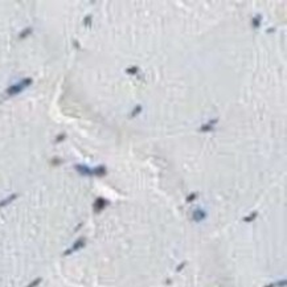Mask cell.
Here are the masks:
<instances>
[{
  "label": "cell",
  "mask_w": 287,
  "mask_h": 287,
  "mask_svg": "<svg viewBox=\"0 0 287 287\" xmlns=\"http://www.w3.org/2000/svg\"><path fill=\"white\" fill-rule=\"evenodd\" d=\"M32 32H33V29H32L31 27H28V28H25V29H24V31L20 33V35H19V38H21V40H23V38L28 37V36L31 35Z\"/></svg>",
  "instance_id": "cell-8"
},
{
  "label": "cell",
  "mask_w": 287,
  "mask_h": 287,
  "mask_svg": "<svg viewBox=\"0 0 287 287\" xmlns=\"http://www.w3.org/2000/svg\"><path fill=\"white\" fill-rule=\"evenodd\" d=\"M207 212H205L203 208H197V209L193 210V214H192V218H193V221L196 222H201V221H204L205 218H207Z\"/></svg>",
  "instance_id": "cell-3"
},
{
  "label": "cell",
  "mask_w": 287,
  "mask_h": 287,
  "mask_svg": "<svg viewBox=\"0 0 287 287\" xmlns=\"http://www.w3.org/2000/svg\"><path fill=\"white\" fill-rule=\"evenodd\" d=\"M109 205V201L105 200L103 197H98L97 200L94 201V205H93V208H94V212L95 213H99L102 212V210L105 209V208Z\"/></svg>",
  "instance_id": "cell-2"
},
{
  "label": "cell",
  "mask_w": 287,
  "mask_h": 287,
  "mask_svg": "<svg viewBox=\"0 0 287 287\" xmlns=\"http://www.w3.org/2000/svg\"><path fill=\"white\" fill-rule=\"evenodd\" d=\"M217 122H218V119H212V121H210L209 123L203 124V126L200 127V131H201V132H209V131H212L213 127H214V124L217 123Z\"/></svg>",
  "instance_id": "cell-7"
},
{
  "label": "cell",
  "mask_w": 287,
  "mask_h": 287,
  "mask_svg": "<svg viewBox=\"0 0 287 287\" xmlns=\"http://www.w3.org/2000/svg\"><path fill=\"white\" fill-rule=\"evenodd\" d=\"M261 23H262V19H261V16L259 15H257L256 17H253V28H259V25H261Z\"/></svg>",
  "instance_id": "cell-10"
},
{
  "label": "cell",
  "mask_w": 287,
  "mask_h": 287,
  "mask_svg": "<svg viewBox=\"0 0 287 287\" xmlns=\"http://www.w3.org/2000/svg\"><path fill=\"white\" fill-rule=\"evenodd\" d=\"M257 217H258V212H256V210H254V212H253L251 214L246 216V217L244 218V221H245V222H251V221H254V220H256Z\"/></svg>",
  "instance_id": "cell-9"
},
{
  "label": "cell",
  "mask_w": 287,
  "mask_h": 287,
  "mask_svg": "<svg viewBox=\"0 0 287 287\" xmlns=\"http://www.w3.org/2000/svg\"><path fill=\"white\" fill-rule=\"evenodd\" d=\"M185 265H187V262H185V261H184V262H181V263L177 266V269H176V271H177V273H180L181 270H183L184 267H185Z\"/></svg>",
  "instance_id": "cell-16"
},
{
  "label": "cell",
  "mask_w": 287,
  "mask_h": 287,
  "mask_svg": "<svg viewBox=\"0 0 287 287\" xmlns=\"http://www.w3.org/2000/svg\"><path fill=\"white\" fill-rule=\"evenodd\" d=\"M32 85V78H24L21 80L20 82H17L16 85H12L7 89V94L8 95H16V94H20L24 89H27L28 86Z\"/></svg>",
  "instance_id": "cell-1"
},
{
  "label": "cell",
  "mask_w": 287,
  "mask_h": 287,
  "mask_svg": "<svg viewBox=\"0 0 287 287\" xmlns=\"http://www.w3.org/2000/svg\"><path fill=\"white\" fill-rule=\"evenodd\" d=\"M40 282H41V278H37V279H35V281L32 282V283L29 284L28 287H36V286H37V284H38V283H40Z\"/></svg>",
  "instance_id": "cell-17"
},
{
  "label": "cell",
  "mask_w": 287,
  "mask_h": 287,
  "mask_svg": "<svg viewBox=\"0 0 287 287\" xmlns=\"http://www.w3.org/2000/svg\"><path fill=\"white\" fill-rule=\"evenodd\" d=\"M107 170L105 165H97L95 168H93V176H98V177H103L106 176Z\"/></svg>",
  "instance_id": "cell-5"
},
{
  "label": "cell",
  "mask_w": 287,
  "mask_h": 287,
  "mask_svg": "<svg viewBox=\"0 0 287 287\" xmlns=\"http://www.w3.org/2000/svg\"><path fill=\"white\" fill-rule=\"evenodd\" d=\"M83 246H85V238H80L74 245H73L72 249H69L68 251H65V256H68V254H70V253H73V251H77V250H80V249H82Z\"/></svg>",
  "instance_id": "cell-6"
},
{
  "label": "cell",
  "mask_w": 287,
  "mask_h": 287,
  "mask_svg": "<svg viewBox=\"0 0 287 287\" xmlns=\"http://www.w3.org/2000/svg\"><path fill=\"white\" fill-rule=\"evenodd\" d=\"M17 197V195H11V196H8V197L6 198V200H3V201H0V207H4V205H7V204H9L11 201H13L15 198Z\"/></svg>",
  "instance_id": "cell-11"
},
{
  "label": "cell",
  "mask_w": 287,
  "mask_h": 287,
  "mask_svg": "<svg viewBox=\"0 0 287 287\" xmlns=\"http://www.w3.org/2000/svg\"><path fill=\"white\" fill-rule=\"evenodd\" d=\"M83 24H85L86 27L91 25V16H90V15H87L86 17H85V20H83Z\"/></svg>",
  "instance_id": "cell-15"
},
{
  "label": "cell",
  "mask_w": 287,
  "mask_h": 287,
  "mask_svg": "<svg viewBox=\"0 0 287 287\" xmlns=\"http://www.w3.org/2000/svg\"><path fill=\"white\" fill-rule=\"evenodd\" d=\"M265 287H275V284H274V283H270V284H266Z\"/></svg>",
  "instance_id": "cell-20"
},
{
  "label": "cell",
  "mask_w": 287,
  "mask_h": 287,
  "mask_svg": "<svg viewBox=\"0 0 287 287\" xmlns=\"http://www.w3.org/2000/svg\"><path fill=\"white\" fill-rule=\"evenodd\" d=\"M75 171L80 172L82 176H93V168H89L85 164H75L74 165Z\"/></svg>",
  "instance_id": "cell-4"
},
{
  "label": "cell",
  "mask_w": 287,
  "mask_h": 287,
  "mask_svg": "<svg viewBox=\"0 0 287 287\" xmlns=\"http://www.w3.org/2000/svg\"><path fill=\"white\" fill-rule=\"evenodd\" d=\"M277 286H279V287H284V286H286V279H283V281L278 282V283H277Z\"/></svg>",
  "instance_id": "cell-19"
},
{
  "label": "cell",
  "mask_w": 287,
  "mask_h": 287,
  "mask_svg": "<svg viewBox=\"0 0 287 287\" xmlns=\"http://www.w3.org/2000/svg\"><path fill=\"white\" fill-rule=\"evenodd\" d=\"M138 72H139V68H138V66H130V68H127V69H126V73H127V74H136Z\"/></svg>",
  "instance_id": "cell-13"
},
{
  "label": "cell",
  "mask_w": 287,
  "mask_h": 287,
  "mask_svg": "<svg viewBox=\"0 0 287 287\" xmlns=\"http://www.w3.org/2000/svg\"><path fill=\"white\" fill-rule=\"evenodd\" d=\"M197 196H198V193H195V192L191 193V195L187 197V203H192V201H195L196 198H197Z\"/></svg>",
  "instance_id": "cell-14"
},
{
  "label": "cell",
  "mask_w": 287,
  "mask_h": 287,
  "mask_svg": "<svg viewBox=\"0 0 287 287\" xmlns=\"http://www.w3.org/2000/svg\"><path fill=\"white\" fill-rule=\"evenodd\" d=\"M64 139H65V134H61L60 136H57V139H56V142H57V143H58V142L64 140Z\"/></svg>",
  "instance_id": "cell-18"
},
{
  "label": "cell",
  "mask_w": 287,
  "mask_h": 287,
  "mask_svg": "<svg viewBox=\"0 0 287 287\" xmlns=\"http://www.w3.org/2000/svg\"><path fill=\"white\" fill-rule=\"evenodd\" d=\"M140 111H142V106H140V105L135 106V109L132 110L131 114H130V118H134V117H136V115H139V114H140Z\"/></svg>",
  "instance_id": "cell-12"
}]
</instances>
